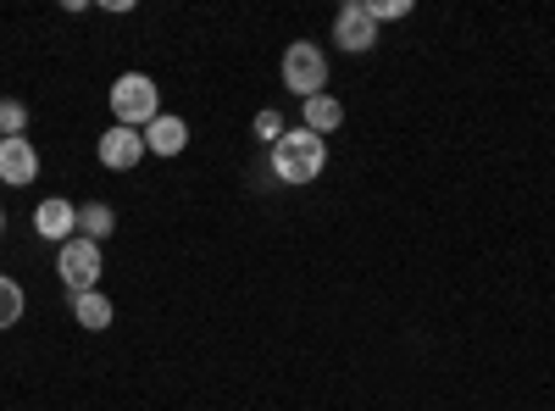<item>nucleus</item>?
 Listing matches in <instances>:
<instances>
[{"mask_svg": "<svg viewBox=\"0 0 555 411\" xmlns=\"http://www.w3.org/2000/svg\"><path fill=\"white\" fill-rule=\"evenodd\" d=\"M23 317V284L17 279H0V329H12Z\"/></svg>", "mask_w": 555, "mask_h": 411, "instance_id": "14", "label": "nucleus"}, {"mask_svg": "<svg viewBox=\"0 0 555 411\" xmlns=\"http://www.w3.org/2000/svg\"><path fill=\"white\" fill-rule=\"evenodd\" d=\"M284 89H295L300 101L328 95V56H322V44H311V39L289 44L284 51Z\"/></svg>", "mask_w": 555, "mask_h": 411, "instance_id": "3", "label": "nucleus"}, {"mask_svg": "<svg viewBox=\"0 0 555 411\" xmlns=\"http://www.w3.org/2000/svg\"><path fill=\"white\" fill-rule=\"evenodd\" d=\"M73 317H78V329L101 334V329H112V300L101 290H83V295H73Z\"/></svg>", "mask_w": 555, "mask_h": 411, "instance_id": "10", "label": "nucleus"}, {"mask_svg": "<svg viewBox=\"0 0 555 411\" xmlns=\"http://www.w3.org/2000/svg\"><path fill=\"white\" fill-rule=\"evenodd\" d=\"M339 123H345V106H339L334 95H311V101H306V128H311V133H334Z\"/></svg>", "mask_w": 555, "mask_h": 411, "instance_id": "12", "label": "nucleus"}, {"mask_svg": "<svg viewBox=\"0 0 555 411\" xmlns=\"http://www.w3.org/2000/svg\"><path fill=\"white\" fill-rule=\"evenodd\" d=\"M56 267H62V284L73 290V295H83V290H101V245L95 240H67L62 245V256H56Z\"/></svg>", "mask_w": 555, "mask_h": 411, "instance_id": "4", "label": "nucleus"}, {"mask_svg": "<svg viewBox=\"0 0 555 411\" xmlns=\"http://www.w3.org/2000/svg\"><path fill=\"white\" fill-rule=\"evenodd\" d=\"M334 44H345V51H373L378 44V17L366 12V0H345L339 17H334Z\"/></svg>", "mask_w": 555, "mask_h": 411, "instance_id": "5", "label": "nucleus"}, {"mask_svg": "<svg viewBox=\"0 0 555 411\" xmlns=\"http://www.w3.org/2000/svg\"><path fill=\"white\" fill-rule=\"evenodd\" d=\"M23 128H28V106L23 101H0V140H23Z\"/></svg>", "mask_w": 555, "mask_h": 411, "instance_id": "13", "label": "nucleus"}, {"mask_svg": "<svg viewBox=\"0 0 555 411\" xmlns=\"http://www.w3.org/2000/svg\"><path fill=\"white\" fill-rule=\"evenodd\" d=\"M73 228H78V206H73V201L56 195V201H39V206H34V234H39V240L67 245V240H78Z\"/></svg>", "mask_w": 555, "mask_h": 411, "instance_id": "6", "label": "nucleus"}, {"mask_svg": "<svg viewBox=\"0 0 555 411\" xmlns=\"http://www.w3.org/2000/svg\"><path fill=\"white\" fill-rule=\"evenodd\" d=\"M366 12L378 23H395V17H411V0H366Z\"/></svg>", "mask_w": 555, "mask_h": 411, "instance_id": "16", "label": "nucleus"}, {"mask_svg": "<svg viewBox=\"0 0 555 411\" xmlns=\"http://www.w3.org/2000/svg\"><path fill=\"white\" fill-rule=\"evenodd\" d=\"M112 117H117V128L145 133V128L162 117V89H156L145 73H122V78L112 84Z\"/></svg>", "mask_w": 555, "mask_h": 411, "instance_id": "2", "label": "nucleus"}, {"mask_svg": "<svg viewBox=\"0 0 555 411\" xmlns=\"http://www.w3.org/2000/svg\"><path fill=\"white\" fill-rule=\"evenodd\" d=\"M183 145H190V128H183V117H156L151 128H145V151L151 156H178Z\"/></svg>", "mask_w": 555, "mask_h": 411, "instance_id": "9", "label": "nucleus"}, {"mask_svg": "<svg viewBox=\"0 0 555 411\" xmlns=\"http://www.w3.org/2000/svg\"><path fill=\"white\" fill-rule=\"evenodd\" d=\"M0 222H7V211H0Z\"/></svg>", "mask_w": 555, "mask_h": 411, "instance_id": "17", "label": "nucleus"}, {"mask_svg": "<svg viewBox=\"0 0 555 411\" xmlns=\"http://www.w3.org/2000/svg\"><path fill=\"white\" fill-rule=\"evenodd\" d=\"M112 228H117V211L106 206V201H95V206H78V234L83 240H112Z\"/></svg>", "mask_w": 555, "mask_h": 411, "instance_id": "11", "label": "nucleus"}, {"mask_svg": "<svg viewBox=\"0 0 555 411\" xmlns=\"http://www.w3.org/2000/svg\"><path fill=\"white\" fill-rule=\"evenodd\" d=\"M322 167H328V140L311 128L284 133V140L272 145V178L278 184H311V178H322Z\"/></svg>", "mask_w": 555, "mask_h": 411, "instance_id": "1", "label": "nucleus"}, {"mask_svg": "<svg viewBox=\"0 0 555 411\" xmlns=\"http://www.w3.org/2000/svg\"><path fill=\"white\" fill-rule=\"evenodd\" d=\"M284 117H278V112H256V140H267V145H278V140H284Z\"/></svg>", "mask_w": 555, "mask_h": 411, "instance_id": "15", "label": "nucleus"}, {"mask_svg": "<svg viewBox=\"0 0 555 411\" xmlns=\"http://www.w3.org/2000/svg\"><path fill=\"white\" fill-rule=\"evenodd\" d=\"M34 178H39V151L28 140H0V184L23 190Z\"/></svg>", "mask_w": 555, "mask_h": 411, "instance_id": "8", "label": "nucleus"}, {"mask_svg": "<svg viewBox=\"0 0 555 411\" xmlns=\"http://www.w3.org/2000/svg\"><path fill=\"white\" fill-rule=\"evenodd\" d=\"M139 156H145V133L117 128V123L101 133V167H112V172H128V167H139Z\"/></svg>", "mask_w": 555, "mask_h": 411, "instance_id": "7", "label": "nucleus"}]
</instances>
